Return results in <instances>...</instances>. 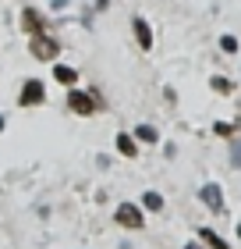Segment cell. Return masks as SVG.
<instances>
[{
	"label": "cell",
	"instance_id": "cell-7",
	"mask_svg": "<svg viewBox=\"0 0 241 249\" xmlns=\"http://www.w3.org/2000/svg\"><path fill=\"white\" fill-rule=\"evenodd\" d=\"M117 150H121L124 157H135V153H139V146H135V139H131L128 132H121V135H117Z\"/></svg>",
	"mask_w": 241,
	"mask_h": 249
},
{
	"label": "cell",
	"instance_id": "cell-4",
	"mask_svg": "<svg viewBox=\"0 0 241 249\" xmlns=\"http://www.w3.org/2000/svg\"><path fill=\"white\" fill-rule=\"evenodd\" d=\"M43 96H47V93H43V82L29 78V82H25V89H21V104H25V107H32V104H43Z\"/></svg>",
	"mask_w": 241,
	"mask_h": 249
},
{
	"label": "cell",
	"instance_id": "cell-16",
	"mask_svg": "<svg viewBox=\"0 0 241 249\" xmlns=\"http://www.w3.org/2000/svg\"><path fill=\"white\" fill-rule=\"evenodd\" d=\"M216 132H220V135H234V124H227V121H216Z\"/></svg>",
	"mask_w": 241,
	"mask_h": 249
},
{
	"label": "cell",
	"instance_id": "cell-17",
	"mask_svg": "<svg viewBox=\"0 0 241 249\" xmlns=\"http://www.w3.org/2000/svg\"><path fill=\"white\" fill-rule=\"evenodd\" d=\"M238 239H241V224H238Z\"/></svg>",
	"mask_w": 241,
	"mask_h": 249
},
{
	"label": "cell",
	"instance_id": "cell-11",
	"mask_svg": "<svg viewBox=\"0 0 241 249\" xmlns=\"http://www.w3.org/2000/svg\"><path fill=\"white\" fill-rule=\"evenodd\" d=\"M142 207H145V210H163V196H160V192H145V196H142Z\"/></svg>",
	"mask_w": 241,
	"mask_h": 249
},
{
	"label": "cell",
	"instance_id": "cell-12",
	"mask_svg": "<svg viewBox=\"0 0 241 249\" xmlns=\"http://www.w3.org/2000/svg\"><path fill=\"white\" fill-rule=\"evenodd\" d=\"M139 139H145V142H156V128H153V124H139Z\"/></svg>",
	"mask_w": 241,
	"mask_h": 249
},
{
	"label": "cell",
	"instance_id": "cell-13",
	"mask_svg": "<svg viewBox=\"0 0 241 249\" xmlns=\"http://www.w3.org/2000/svg\"><path fill=\"white\" fill-rule=\"evenodd\" d=\"M213 89H216V93H231V82L220 78V75H213Z\"/></svg>",
	"mask_w": 241,
	"mask_h": 249
},
{
	"label": "cell",
	"instance_id": "cell-18",
	"mask_svg": "<svg viewBox=\"0 0 241 249\" xmlns=\"http://www.w3.org/2000/svg\"><path fill=\"white\" fill-rule=\"evenodd\" d=\"M185 249H199V246H185Z\"/></svg>",
	"mask_w": 241,
	"mask_h": 249
},
{
	"label": "cell",
	"instance_id": "cell-1",
	"mask_svg": "<svg viewBox=\"0 0 241 249\" xmlns=\"http://www.w3.org/2000/svg\"><path fill=\"white\" fill-rule=\"evenodd\" d=\"M32 53H36L39 61H53L61 47H57V39H50L47 32H32Z\"/></svg>",
	"mask_w": 241,
	"mask_h": 249
},
{
	"label": "cell",
	"instance_id": "cell-10",
	"mask_svg": "<svg viewBox=\"0 0 241 249\" xmlns=\"http://www.w3.org/2000/svg\"><path fill=\"white\" fill-rule=\"evenodd\" d=\"M53 75H57V82H64V86H71V82H75V68H67V64H57V68H53Z\"/></svg>",
	"mask_w": 241,
	"mask_h": 249
},
{
	"label": "cell",
	"instance_id": "cell-19",
	"mask_svg": "<svg viewBox=\"0 0 241 249\" xmlns=\"http://www.w3.org/2000/svg\"><path fill=\"white\" fill-rule=\"evenodd\" d=\"M0 128H4V118H0Z\"/></svg>",
	"mask_w": 241,
	"mask_h": 249
},
{
	"label": "cell",
	"instance_id": "cell-2",
	"mask_svg": "<svg viewBox=\"0 0 241 249\" xmlns=\"http://www.w3.org/2000/svg\"><path fill=\"white\" fill-rule=\"evenodd\" d=\"M117 221L124 224V228H142V210L135 207V203H124V207L117 210Z\"/></svg>",
	"mask_w": 241,
	"mask_h": 249
},
{
	"label": "cell",
	"instance_id": "cell-3",
	"mask_svg": "<svg viewBox=\"0 0 241 249\" xmlns=\"http://www.w3.org/2000/svg\"><path fill=\"white\" fill-rule=\"evenodd\" d=\"M67 104H71L75 114H93V110H96L93 93H71V96H67Z\"/></svg>",
	"mask_w": 241,
	"mask_h": 249
},
{
	"label": "cell",
	"instance_id": "cell-9",
	"mask_svg": "<svg viewBox=\"0 0 241 249\" xmlns=\"http://www.w3.org/2000/svg\"><path fill=\"white\" fill-rule=\"evenodd\" d=\"M199 239H206V246H213V249H231V246H227V242L220 239V235L209 231V228H202V231H199Z\"/></svg>",
	"mask_w": 241,
	"mask_h": 249
},
{
	"label": "cell",
	"instance_id": "cell-6",
	"mask_svg": "<svg viewBox=\"0 0 241 249\" xmlns=\"http://www.w3.org/2000/svg\"><path fill=\"white\" fill-rule=\"evenodd\" d=\"M131 25H135V36H139V47L149 50V47H153V29L145 25V18H135Z\"/></svg>",
	"mask_w": 241,
	"mask_h": 249
},
{
	"label": "cell",
	"instance_id": "cell-14",
	"mask_svg": "<svg viewBox=\"0 0 241 249\" xmlns=\"http://www.w3.org/2000/svg\"><path fill=\"white\" fill-rule=\"evenodd\" d=\"M231 164L241 167V139H234V146H231Z\"/></svg>",
	"mask_w": 241,
	"mask_h": 249
},
{
	"label": "cell",
	"instance_id": "cell-15",
	"mask_svg": "<svg viewBox=\"0 0 241 249\" xmlns=\"http://www.w3.org/2000/svg\"><path fill=\"white\" fill-rule=\"evenodd\" d=\"M220 47H224L227 53H234V50H238V39H234V36H224V39H220Z\"/></svg>",
	"mask_w": 241,
	"mask_h": 249
},
{
	"label": "cell",
	"instance_id": "cell-5",
	"mask_svg": "<svg viewBox=\"0 0 241 249\" xmlns=\"http://www.w3.org/2000/svg\"><path fill=\"white\" fill-rule=\"evenodd\" d=\"M199 196H202V203H206L209 210H224V192L216 189V185H202Z\"/></svg>",
	"mask_w": 241,
	"mask_h": 249
},
{
	"label": "cell",
	"instance_id": "cell-8",
	"mask_svg": "<svg viewBox=\"0 0 241 249\" xmlns=\"http://www.w3.org/2000/svg\"><path fill=\"white\" fill-rule=\"evenodd\" d=\"M21 25H25L29 32H43V18H39V15H36L32 7H29L25 15H21Z\"/></svg>",
	"mask_w": 241,
	"mask_h": 249
}]
</instances>
